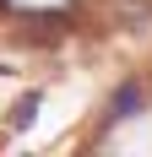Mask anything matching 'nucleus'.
<instances>
[{"mask_svg":"<svg viewBox=\"0 0 152 157\" xmlns=\"http://www.w3.org/2000/svg\"><path fill=\"white\" fill-rule=\"evenodd\" d=\"M136 103H141V92H136V87H120V98H114V109H109V119H125V114L136 109Z\"/></svg>","mask_w":152,"mask_h":157,"instance_id":"f257e3e1","label":"nucleus"},{"mask_svg":"<svg viewBox=\"0 0 152 157\" xmlns=\"http://www.w3.org/2000/svg\"><path fill=\"white\" fill-rule=\"evenodd\" d=\"M33 109H38V98H22V103H16V130L33 125Z\"/></svg>","mask_w":152,"mask_h":157,"instance_id":"f03ea898","label":"nucleus"}]
</instances>
